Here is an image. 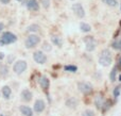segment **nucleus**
Wrapping results in <instances>:
<instances>
[{"label": "nucleus", "instance_id": "f257e3e1", "mask_svg": "<svg viewBox=\"0 0 121 116\" xmlns=\"http://www.w3.org/2000/svg\"><path fill=\"white\" fill-rule=\"evenodd\" d=\"M112 61H113V58H112L111 51L107 50V49H104L101 52L100 57H99V63L102 66H108V65H111Z\"/></svg>", "mask_w": 121, "mask_h": 116}, {"label": "nucleus", "instance_id": "f03ea898", "mask_svg": "<svg viewBox=\"0 0 121 116\" xmlns=\"http://www.w3.org/2000/svg\"><path fill=\"white\" fill-rule=\"evenodd\" d=\"M17 40V36L15 35L12 32H4L1 36V40H0V44L1 45H9V44H13Z\"/></svg>", "mask_w": 121, "mask_h": 116}, {"label": "nucleus", "instance_id": "7ed1b4c3", "mask_svg": "<svg viewBox=\"0 0 121 116\" xmlns=\"http://www.w3.org/2000/svg\"><path fill=\"white\" fill-rule=\"evenodd\" d=\"M39 42H40V37H39V36L36 35V34H31V35L28 36V38L26 40L25 44H26V47H27L28 49H30V48L35 47Z\"/></svg>", "mask_w": 121, "mask_h": 116}, {"label": "nucleus", "instance_id": "20e7f679", "mask_svg": "<svg viewBox=\"0 0 121 116\" xmlns=\"http://www.w3.org/2000/svg\"><path fill=\"white\" fill-rule=\"evenodd\" d=\"M27 66H28L27 65V62L20 60V61H17L16 63L14 64L13 69H14V71L16 72V74H22V72L27 69Z\"/></svg>", "mask_w": 121, "mask_h": 116}, {"label": "nucleus", "instance_id": "39448f33", "mask_svg": "<svg viewBox=\"0 0 121 116\" xmlns=\"http://www.w3.org/2000/svg\"><path fill=\"white\" fill-rule=\"evenodd\" d=\"M84 43H85V46H86V50L87 51H94L96 49V40L92 36H86L84 38Z\"/></svg>", "mask_w": 121, "mask_h": 116}, {"label": "nucleus", "instance_id": "423d86ee", "mask_svg": "<svg viewBox=\"0 0 121 116\" xmlns=\"http://www.w3.org/2000/svg\"><path fill=\"white\" fill-rule=\"evenodd\" d=\"M78 89L81 93L83 94H88L92 92V85L88 82H79L78 83Z\"/></svg>", "mask_w": 121, "mask_h": 116}, {"label": "nucleus", "instance_id": "0eeeda50", "mask_svg": "<svg viewBox=\"0 0 121 116\" xmlns=\"http://www.w3.org/2000/svg\"><path fill=\"white\" fill-rule=\"evenodd\" d=\"M33 59L37 64H45L47 61V57L43 51H35L33 53Z\"/></svg>", "mask_w": 121, "mask_h": 116}, {"label": "nucleus", "instance_id": "6e6552de", "mask_svg": "<svg viewBox=\"0 0 121 116\" xmlns=\"http://www.w3.org/2000/svg\"><path fill=\"white\" fill-rule=\"evenodd\" d=\"M72 11L74 12V14L77 15L79 18H83L85 16V10L82 6L81 3H74L72 5Z\"/></svg>", "mask_w": 121, "mask_h": 116}, {"label": "nucleus", "instance_id": "1a4fd4ad", "mask_svg": "<svg viewBox=\"0 0 121 116\" xmlns=\"http://www.w3.org/2000/svg\"><path fill=\"white\" fill-rule=\"evenodd\" d=\"M45 108H46V103L42 99H37L34 103V111L36 113H42L45 110Z\"/></svg>", "mask_w": 121, "mask_h": 116}, {"label": "nucleus", "instance_id": "9d476101", "mask_svg": "<svg viewBox=\"0 0 121 116\" xmlns=\"http://www.w3.org/2000/svg\"><path fill=\"white\" fill-rule=\"evenodd\" d=\"M38 82H39L40 87L44 89H47L49 86H50V80L48 79L47 76H42L39 78V81H38Z\"/></svg>", "mask_w": 121, "mask_h": 116}, {"label": "nucleus", "instance_id": "9b49d317", "mask_svg": "<svg viewBox=\"0 0 121 116\" xmlns=\"http://www.w3.org/2000/svg\"><path fill=\"white\" fill-rule=\"evenodd\" d=\"M21 99L23 100V101L26 102H29L32 100V97H33V95H32V93L29 91V89H23L22 92H21Z\"/></svg>", "mask_w": 121, "mask_h": 116}, {"label": "nucleus", "instance_id": "f8f14e48", "mask_svg": "<svg viewBox=\"0 0 121 116\" xmlns=\"http://www.w3.org/2000/svg\"><path fill=\"white\" fill-rule=\"evenodd\" d=\"M26 4H27V8L31 11H38V9H39L38 2L36 0H29V1H27Z\"/></svg>", "mask_w": 121, "mask_h": 116}, {"label": "nucleus", "instance_id": "ddd939ff", "mask_svg": "<svg viewBox=\"0 0 121 116\" xmlns=\"http://www.w3.org/2000/svg\"><path fill=\"white\" fill-rule=\"evenodd\" d=\"M19 110H20L21 114H23L25 116H33V111H32V109L27 106H20Z\"/></svg>", "mask_w": 121, "mask_h": 116}, {"label": "nucleus", "instance_id": "4468645a", "mask_svg": "<svg viewBox=\"0 0 121 116\" xmlns=\"http://www.w3.org/2000/svg\"><path fill=\"white\" fill-rule=\"evenodd\" d=\"M51 42H52L53 44H54L55 46H57V47H62V45H63L62 37H60V36H57V35H52L51 36Z\"/></svg>", "mask_w": 121, "mask_h": 116}, {"label": "nucleus", "instance_id": "2eb2a0df", "mask_svg": "<svg viewBox=\"0 0 121 116\" xmlns=\"http://www.w3.org/2000/svg\"><path fill=\"white\" fill-rule=\"evenodd\" d=\"M2 94H3L4 98L5 99H9L11 96V94H12V89H11L10 86H8V85H5V86L2 87Z\"/></svg>", "mask_w": 121, "mask_h": 116}, {"label": "nucleus", "instance_id": "dca6fc26", "mask_svg": "<svg viewBox=\"0 0 121 116\" xmlns=\"http://www.w3.org/2000/svg\"><path fill=\"white\" fill-rule=\"evenodd\" d=\"M80 29H81L82 32H85V33L91 31V27H90V25H88V23H86V22L80 23Z\"/></svg>", "mask_w": 121, "mask_h": 116}, {"label": "nucleus", "instance_id": "f3484780", "mask_svg": "<svg viewBox=\"0 0 121 116\" xmlns=\"http://www.w3.org/2000/svg\"><path fill=\"white\" fill-rule=\"evenodd\" d=\"M95 104H96V107L98 109H101L103 106V98L101 95H98L96 97V99H95Z\"/></svg>", "mask_w": 121, "mask_h": 116}, {"label": "nucleus", "instance_id": "a211bd4d", "mask_svg": "<svg viewBox=\"0 0 121 116\" xmlns=\"http://www.w3.org/2000/svg\"><path fill=\"white\" fill-rule=\"evenodd\" d=\"M116 76H117V68L114 67L113 69H112L111 74H109V79H111L112 82H114V81L116 80Z\"/></svg>", "mask_w": 121, "mask_h": 116}, {"label": "nucleus", "instance_id": "6ab92c4d", "mask_svg": "<svg viewBox=\"0 0 121 116\" xmlns=\"http://www.w3.org/2000/svg\"><path fill=\"white\" fill-rule=\"evenodd\" d=\"M64 69L66 70V71H70V72H75L78 70V67L74 65H67L64 67Z\"/></svg>", "mask_w": 121, "mask_h": 116}, {"label": "nucleus", "instance_id": "aec40b11", "mask_svg": "<svg viewBox=\"0 0 121 116\" xmlns=\"http://www.w3.org/2000/svg\"><path fill=\"white\" fill-rule=\"evenodd\" d=\"M102 2L105 4H107V5H109V6H116L118 4L117 0H102Z\"/></svg>", "mask_w": 121, "mask_h": 116}, {"label": "nucleus", "instance_id": "412c9836", "mask_svg": "<svg viewBox=\"0 0 121 116\" xmlns=\"http://www.w3.org/2000/svg\"><path fill=\"white\" fill-rule=\"evenodd\" d=\"M38 30H39V27H38L37 25H30L29 27H28L27 31L28 32H37Z\"/></svg>", "mask_w": 121, "mask_h": 116}, {"label": "nucleus", "instance_id": "4be33fe9", "mask_svg": "<svg viewBox=\"0 0 121 116\" xmlns=\"http://www.w3.org/2000/svg\"><path fill=\"white\" fill-rule=\"evenodd\" d=\"M66 104L69 107V108H75V107H77V104H78V102H77V100L72 98V99H69L68 101L66 102Z\"/></svg>", "mask_w": 121, "mask_h": 116}, {"label": "nucleus", "instance_id": "5701e85b", "mask_svg": "<svg viewBox=\"0 0 121 116\" xmlns=\"http://www.w3.org/2000/svg\"><path fill=\"white\" fill-rule=\"evenodd\" d=\"M40 3L45 9H48L50 6V0H40Z\"/></svg>", "mask_w": 121, "mask_h": 116}, {"label": "nucleus", "instance_id": "b1692460", "mask_svg": "<svg viewBox=\"0 0 121 116\" xmlns=\"http://www.w3.org/2000/svg\"><path fill=\"white\" fill-rule=\"evenodd\" d=\"M82 116H95V112L92 110H86V111H84Z\"/></svg>", "mask_w": 121, "mask_h": 116}, {"label": "nucleus", "instance_id": "393cba45", "mask_svg": "<svg viewBox=\"0 0 121 116\" xmlns=\"http://www.w3.org/2000/svg\"><path fill=\"white\" fill-rule=\"evenodd\" d=\"M113 94H114V97H115V98L119 97V95H120V86L115 87V89H114Z\"/></svg>", "mask_w": 121, "mask_h": 116}, {"label": "nucleus", "instance_id": "a878e982", "mask_svg": "<svg viewBox=\"0 0 121 116\" xmlns=\"http://www.w3.org/2000/svg\"><path fill=\"white\" fill-rule=\"evenodd\" d=\"M43 49L46 51H50L51 49H52V47H51L50 44H48V43H44V45H43Z\"/></svg>", "mask_w": 121, "mask_h": 116}, {"label": "nucleus", "instance_id": "bb28decb", "mask_svg": "<svg viewBox=\"0 0 121 116\" xmlns=\"http://www.w3.org/2000/svg\"><path fill=\"white\" fill-rule=\"evenodd\" d=\"M6 74H8V67L3 66V67L1 68V76H5Z\"/></svg>", "mask_w": 121, "mask_h": 116}, {"label": "nucleus", "instance_id": "cd10ccee", "mask_svg": "<svg viewBox=\"0 0 121 116\" xmlns=\"http://www.w3.org/2000/svg\"><path fill=\"white\" fill-rule=\"evenodd\" d=\"M113 48L114 49H120V45H119V42H115L113 44Z\"/></svg>", "mask_w": 121, "mask_h": 116}, {"label": "nucleus", "instance_id": "c85d7f7f", "mask_svg": "<svg viewBox=\"0 0 121 116\" xmlns=\"http://www.w3.org/2000/svg\"><path fill=\"white\" fill-rule=\"evenodd\" d=\"M0 2H1L2 4H8L9 2H10V0H0Z\"/></svg>", "mask_w": 121, "mask_h": 116}, {"label": "nucleus", "instance_id": "c756f323", "mask_svg": "<svg viewBox=\"0 0 121 116\" xmlns=\"http://www.w3.org/2000/svg\"><path fill=\"white\" fill-rule=\"evenodd\" d=\"M3 29H4V25L2 22H0V32H1Z\"/></svg>", "mask_w": 121, "mask_h": 116}, {"label": "nucleus", "instance_id": "7c9ffc66", "mask_svg": "<svg viewBox=\"0 0 121 116\" xmlns=\"http://www.w3.org/2000/svg\"><path fill=\"white\" fill-rule=\"evenodd\" d=\"M4 58V53H2V52H0V60H2Z\"/></svg>", "mask_w": 121, "mask_h": 116}, {"label": "nucleus", "instance_id": "2f4dec72", "mask_svg": "<svg viewBox=\"0 0 121 116\" xmlns=\"http://www.w3.org/2000/svg\"><path fill=\"white\" fill-rule=\"evenodd\" d=\"M119 67H120V69H121V60H120V62H119Z\"/></svg>", "mask_w": 121, "mask_h": 116}, {"label": "nucleus", "instance_id": "473e14b6", "mask_svg": "<svg viewBox=\"0 0 121 116\" xmlns=\"http://www.w3.org/2000/svg\"><path fill=\"white\" fill-rule=\"evenodd\" d=\"M119 81H121V75L119 76Z\"/></svg>", "mask_w": 121, "mask_h": 116}, {"label": "nucleus", "instance_id": "72a5a7b5", "mask_svg": "<svg viewBox=\"0 0 121 116\" xmlns=\"http://www.w3.org/2000/svg\"><path fill=\"white\" fill-rule=\"evenodd\" d=\"M119 45H120V49H121V40L119 42Z\"/></svg>", "mask_w": 121, "mask_h": 116}, {"label": "nucleus", "instance_id": "f704fd0d", "mask_svg": "<svg viewBox=\"0 0 121 116\" xmlns=\"http://www.w3.org/2000/svg\"><path fill=\"white\" fill-rule=\"evenodd\" d=\"M17 1H19V2H21V1H23V0H17Z\"/></svg>", "mask_w": 121, "mask_h": 116}, {"label": "nucleus", "instance_id": "c9c22d12", "mask_svg": "<svg viewBox=\"0 0 121 116\" xmlns=\"http://www.w3.org/2000/svg\"><path fill=\"white\" fill-rule=\"evenodd\" d=\"M1 116H3V115H1Z\"/></svg>", "mask_w": 121, "mask_h": 116}]
</instances>
